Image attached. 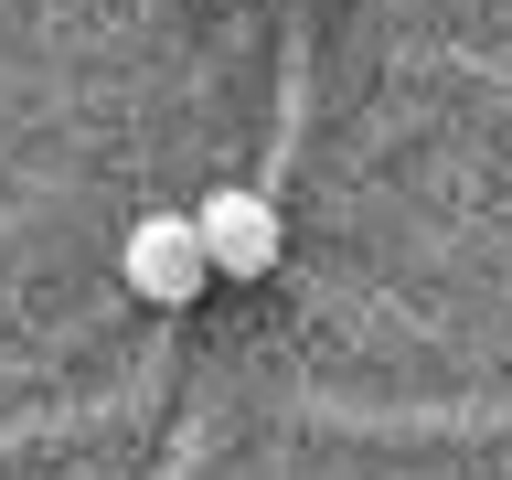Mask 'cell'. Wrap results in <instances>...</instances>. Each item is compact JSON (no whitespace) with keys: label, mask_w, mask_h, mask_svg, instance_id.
<instances>
[{"label":"cell","mask_w":512,"mask_h":480,"mask_svg":"<svg viewBox=\"0 0 512 480\" xmlns=\"http://www.w3.org/2000/svg\"><path fill=\"white\" fill-rule=\"evenodd\" d=\"M192 224H203L214 278H235V288L267 278V267H278V246H288V235H278V203H267V192H235V182L203 192V203H192Z\"/></svg>","instance_id":"6da1fadb"},{"label":"cell","mask_w":512,"mask_h":480,"mask_svg":"<svg viewBox=\"0 0 512 480\" xmlns=\"http://www.w3.org/2000/svg\"><path fill=\"white\" fill-rule=\"evenodd\" d=\"M128 288H139V299H160V310L203 299V288H214L203 224H192V214H150V224H128Z\"/></svg>","instance_id":"7a4b0ae2"}]
</instances>
